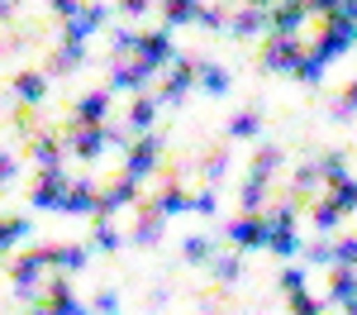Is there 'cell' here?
Masks as SVG:
<instances>
[{
  "label": "cell",
  "instance_id": "6da1fadb",
  "mask_svg": "<svg viewBox=\"0 0 357 315\" xmlns=\"http://www.w3.org/2000/svg\"><path fill=\"white\" fill-rule=\"evenodd\" d=\"M272 215V239H267V254H276L281 263H291V258L305 254L301 234H296V225H301V215H296V196L286 200V205H276V210H267Z\"/></svg>",
  "mask_w": 357,
  "mask_h": 315
},
{
  "label": "cell",
  "instance_id": "7a4b0ae2",
  "mask_svg": "<svg viewBox=\"0 0 357 315\" xmlns=\"http://www.w3.org/2000/svg\"><path fill=\"white\" fill-rule=\"evenodd\" d=\"M353 48H357V20L333 15V20H324V29H319V38H314V48H310V53L319 57V62H333V57L353 53Z\"/></svg>",
  "mask_w": 357,
  "mask_h": 315
},
{
  "label": "cell",
  "instance_id": "3957f363",
  "mask_svg": "<svg viewBox=\"0 0 357 315\" xmlns=\"http://www.w3.org/2000/svg\"><path fill=\"white\" fill-rule=\"evenodd\" d=\"M224 239H229L234 249H243V254L267 249V239H272V215H267V210H243L238 220H229Z\"/></svg>",
  "mask_w": 357,
  "mask_h": 315
},
{
  "label": "cell",
  "instance_id": "277c9868",
  "mask_svg": "<svg viewBox=\"0 0 357 315\" xmlns=\"http://www.w3.org/2000/svg\"><path fill=\"white\" fill-rule=\"evenodd\" d=\"M72 182H77V177H67L62 168H38L33 186H29V205H33V210H57V215H62V200H67V191H72Z\"/></svg>",
  "mask_w": 357,
  "mask_h": 315
},
{
  "label": "cell",
  "instance_id": "5b68a950",
  "mask_svg": "<svg viewBox=\"0 0 357 315\" xmlns=\"http://www.w3.org/2000/svg\"><path fill=\"white\" fill-rule=\"evenodd\" d=\"M43 272H53V263H48V249H29L10 263V286H15V296H24L33 301V291L43 282Z\"/></svg>",
  "mask_w": 357,
  "mask_h": 315
},
{
  "label": "cell",
  "instance_id": "8992f818",
  "mask_svg": "<svg viewBox=\"0 0 357 315\" xmlns=\"http://www.w3.org/2000/svg\"><path fill=\"white\" fill-rule=\"evenodd\" d=\"M305 53H310V48L301 43V34H272V38L262 43V67H267V72H291V77H296V67L305 62Z\"/></svg>",
  "mask_w": 357,
  "mask_h": 315
},
{
  "label": "cell",
  "instance_id": "52a82bcc",
  "mask_svg": "<svg viewBox=\"0 0 357 315\" xmlns=\"http://www.w3.org/2000/svg\"><path fill=\"white\" fill-rule=\"evenodd\" d=\"M191 86H200V57L181 53L172 62V72L162 77V91H158V101L162 105H181L186 96H191Z\"/></svg>",
  "mask_w": 357,
  "mask_h": 315
},
{
  "label": "cell",
  "instance_id": "ba28073f",
  "mask_svg": "<svg viewBox=\"0 0 357 315\" xmlns=\"http://www.w3.org/2000/svg\"><path fill=\"white\" fill-rule=\"evenodd\" d=\"M158 77V67H148L143 57H110V91H129V96H143Z\"/></svg>",
  "mask_w": 357,
  "mask_h": 315
},
{
  "label": "cell",
  "instance_id": "9c48e42d",
  "mask_svg": "<svg viewBox=\"0 0 357 315\" xmlns=\"http://www.w3.org/2000/svg\"><path fill=\"white\" fill-rule=\"evenodd\" d=\"M158 158H162V134H158V129H148V134H134V143L124 148V172L143 182L148 172L158 168Z\"/></svg>",
  "mask_w": 357,
  "mask_h": 315
},
{
  "label": "cell",
  "instance_id": "30bf717a",
  "mask_svg": "<svg viewBox=\"0 0 357 315\" xmlns=\"http://www.w3.org/2000/svg\"><path fill=\"white\" fill-rule=\"evenodd\" d=\"M114 10H119V5H105V0H86L82 15H77L72 24H62V38H82V43H86V38H96V34H100V29L114 20Z\"/></svg>",
  "mask_w": 357,
  "mask_h": 315
},
{
  "label": "cell",
  "instance_id": "8fae6325",
  "mask_svg": "<svg viewBox=\"0 0 357 315\" xmlns=\"http://www.w3.org/2000/svg\"><path fill=\"white\" fill-rule=\"evenodd\" d=\"M138 57H143V62H148V67H158V72H162L167 62H176V43H172V29H153V34H143V43H138Z\"/></svg>",
  "mask_w": 357,
  "mask_h": 315
},
{
  "label": "cell",
  "instance_id": "7c38bea8",
  "mask_svg": "<svg viewBox=\"0 0 357 315\" xmlns=\"http://www.w3.org/2000/svg\"><path fill=\"white\" fill-rule=\"evenodd\" d=\"M138 186H143L138 177L119 172V182H110V186L100 191V210H96V220H100V215H119L124 205H134V200H138Z\"/></svg>",
  "mask_w": 357,
  "mask_h": 315
},
{
  "label": "cell",
  "instance_id": "4fadbf2b",
  "mask_svg": "<svg viewBox=\"0 0 357 315\" xmlns=\"http://www.w3.org/2000/svg\"><path fill=\"white\" fill-rule=\"evenodd\" d=\"M148 205H153V210H162L167 220H176V215H191V210H195V196L181 186V182H176V177H172V182H167V186L148 200Z\"/></svg>",
  "mask_w": 357,
  "mask_h": 315
},
{
  "label": "cell",
  "instance_id": "5bb4252c",
  "mask_svg": "<svg viewBox=\"0 0 357 315\" xmlns=\"http://www.w3.org/2000/svg\"><path fill=\"white\" fill-rule=\"evenodd\" d=\"M110 86H100V91H86L82 101H77V110H72V124H105L110 119Z\"/></svg>",
  "mask_w": 357,
  "mask_h": 315
},
{
  "label": "cell",
  "instance_id": "9a60e30c",
  "mask_svg": "<svg viewBox=\"0 0 357 315\" xmlns=\"http://www.w3.org/2000/svg\"><path fill=\"white\" fill-rule=\"evenodd\" d=\"M96 210H100L96 182H91V177H77L72 191H67V200H62V215H91V220H96Z\"/></svg>",
  "mask_w": 357,
  "mask_h": 315
},
{
  "label": "cell",
  "instance_id": "2e32d148",
  "mask_svg": "<svg viewBox=\"0 0 357 315\" xmlns=\"http://www.w3.org/2000/svg\"><path fill=\"white\" fill-rule=\"evenodd\" d=\"M86 67V43L82 38H62V48L48 57V77H72Z\"/></svg>",
  "mask_w": 357,
  "mask_h": 315
},
{
  "label": "cell",
  "instance_id": "e0dca14e",
  "mask_svg": "<svg viewBox=\"0 0 357 315\" xmlns=\"http://www.w3.org/2000/svg\"><path fill=\"white\" fill-rule=\"evenodd\" d=\"M305 15H314L310 0H276L272 5V34H301Z\"/></svg>",
  "mask_w": 357,
  "mask_h": 315
},
{
  "label": "cell",
  "instance_id": "ac0fdd59",
  "mask_svg": "<svg viewBox=\"0 0 357 315\" xmlns=\"http://www.w3.org/2000/svg\"><path fill=\"white\" fill-rule=\"evenodd\" d=\"M162 225H167V215H162V210L143 205V215H134V229H129V244H138V249H153V244L162 239Z\"/></svg>",
  "mask_w": 357,
  "mask_h": 315
},
{
  "label": "cell",
  "instance_id": "d6986e66",
  "mask_svg": "<svg viewBox=\"0 0 357 315\" xmlns=\"http://www.w3.org/2000/svg\"><path fill=\"white\" fill-rule=\"evenodd\" d=\"M262 29H272V10H267V5H243V10L229 20V34H234V38H252V34H262Z\"/></svg>",
  "mask_w": 357,
  "mask_h": 315
},
{
  "label": "cell",
  "instance_id": "ffe728a7",
  "mask_svg": "<svg viewBox=\"0 0 357 315\" xmlns=\"http://www.w3.org/2000/svg\"><path fill=\"white\" fill-rule=\"evenodd\" d=\"M158 110H162L158 96H134V101H129V115H124V129H129V134H148L153 119H158Z\"/></svg>",
  "mask_w": 357,
  "mask_h": 315
},
{
  "label": "cell",
  "instance_id": "44dd1931",
  "mask_svg": "<svg viewBox=\"0 0 357 315\" xmlns=\"http://www.w3.org/2000/svg\"><path fill=\"white\" fill-rule=\"evenodd\" d=\"M48 72H15V82H10V91L20 96V105H43V96H48Z\"/></svg>",
  "mask_w": 357,
  "mask_h": 315
},
{
  "label": "cell",
  "instance_id": "7402d4cb",
  "mask_svg": "<svg viewBox=\"0 0 357 315\" xmlns=\"http://www.w3.org/2000/svg\"><path fill=\"white\" fill-rule=\"evenodd\" d=\"M62 153H72V143L53 139V134H38V139L29 143V158H33L38 168H62Z\"/></svg>",
  "mask_w": 357,
  "mask_h": 315
},
{
  "label": "cell",
  "instance_id": "603a6c76",
  "mask_svg": "<svg viewBox=\"0 0 357 315\" xmlns=\"http://www.w3.org/2000/svg\"><path fill=\"white\" fill-rule=\"evenodd\" d=\"M48 263H53V272H82L86 268V249L82 244H48Z\"/></svg>",
  "mask_w": 357,
  "mask_h": 315
},
{
  "label": "cell",
  "instance_id": "cb8c5ba5",
  "mask_svg": "<svg viewBox=\"0 0 357 315\" xmlns=\"http://www.w3.org/2000/svg\"><path fill=\"white\" fill-rule=\"evenodd\" d=\"M324 296H329L333 306H348L357 296V268H329V291Z\"/></svg>",
  "mask_w": 357,
  "mask_h": 315
},
{
  "label": "cell",
  "instance_id": "d4e9b609",
  "mask_svg": "<svg viewBox=\"0 0 357 315\" xmlns=\"http://www.w3.org/2000/svg\"><path fill=\"white\" fill-rule=\"evenodd\" d=\"M162 5V20H167V29H181V24H200V0H158Z\"/></svg>",
  "mask_w": 357,
  "mask_h": 315
},
{
  "label": "cell",
  "instance_id": "484cf974",
  "mask_svg": "<svg viewBox=\"0 0 357 315\" xmlns=\"http://www.w3.org/2000/svg\"><path fill=\"white\" fill-rule=\"evenodd\" d=\"M267 186H272V177L252 168V172H248V182L238 186V205H243V210H262V205H267Z\"/></svg>",
  "mask_w": 357,
  "mask_h": 315
},
{
  "label": "cell",
  "instance_id": "4316f807",
  "mask_svg": "<svg viewBox=\"0 0 357 315\" xmlns=\"http://www.w3.org/2000/svg\"><path fill=\"white\" fill-rule=\"evenodd\" d=\"M210 277L220 286H234L243 277V249H234V254H215L210 258Z\"/></svg>",
  "mask_w": 357,
  "mask_h": 315
},
{
  "label": "cell",
  "instance_id": "83f0119b",
  "mask_svg": "<svg viewBox=\"0 0 357 315\" xmlns=\"http://www.w3.org/2000/svg\"><path fill=\"white\" fill-rule=\"evenodd\" d=\"M324 196H329L343 215H348V210H357V177H353V172H343L338 182H329V186H324Z\"/></svg>",
  "mask_w": 357,
  "mask_h": 315
},
{
  "label": "cell",
  "instance_id": "f1b7e54d",
  "mask_svg": "<svg viewBox=\"0 0 357 315\" xmlns=\"http://www.w3.org/2000/svg\"><path fill=\"white\" fill-rule=\"evenodd\" d=\"M91 249H100V254H119V249H124V234L110 225V215L96 220V229H91Z\"/></svg>",
  "mask_w": 357,
  "mask_h": 315
},
{
  "label": "cell",
  "instance_id": "f546056e",
  "mask_svg": "<svg viewBox=\"0 0 357 315\" xmlns=\"http://www.w3.org/2000/svg\"><path fill=\"white\" fill-rule=\"evenodd\" d=\"M338 220H343V210H338L329 196H319L314 205H310V225L319 229V234H333V229H338Z\"/></svg>",
  "mask_w": 357,
  "mask_h": 315
},
{
  "label": "cell",
  "instance_id": "4dcf8cb0",
  "mask_svg": "<svg viewBox=\"0 0 357 315\" xmlns=\"http://www.w3.org/2000/svg\"><path fill=\"white\" fill-rule=\"evenodd\" d=\"M200 91L205 96H229V72H224L220 62H205L200 57Z\"/></svg>",
  "mask_w": 357,
  "mask_h": 315
},
{
  "label": "cell",
  "instance_id": "1f68e13d",
  "mask_svg": "<svg viewBox=\"0 0 357 315\" xmlns=\"http://www.w3.org/2000/svg\"><path fill=\"white\" fill-rule=\"evenodd\" d=\"M324 301H329V296H314L310 286H301V291H291V296H286L291 315H324Z\"/></svg>",
  "mask_w": 357,
  "mask_h": 315
},
{
  "label": "cell",
  "instance_id": "d6a6232c",
  "mask_svg": "<svg viewBox=\"0 0 357 315\" xmlns=\"http://www.w3.org/2000/svg\"><path fill=\"white\" fill-rule=\"evenodd\" d=\"M224 134H229V139H257V134H262V119H257V110H238L229 119Z\"/></svg>",
  "mask_w": 357,
  "mask_h": 315
},
{
  "label": "cell",
  "instance_id": "836d02e7",
  "mask_svg": "<svg viewBox=\"0 0 357 315\" xmlns=\"http://www.w3.org/2000/svg\"><path fill=\"white\" fill-rule=\"evenodd\" d=\"M301 258L310 263V268H333V263H338V254H333V244H329V234H319L314 244H305Z\"/></svg>",
  "mask_w": 357,
  "mask_h": 315
},
{
  "label": "cell",
  "instance_id": "e575fe53",
  "mask_svg": "<svg viewBox=\"0 0 357 315\" xmlns=\"http://www.w3.org/2000/svg\"><path fill=\"white\" fill-rule=\"evenodd\" d=\"M138 43H143V29H114L110 34V57H138Z\"/></svg>",
  "mask_w": 357,
  "mask_h": 315
},
{
  "label": "cell",
  "instance_id": "d590c367",
  "mask_svg": "<svg viewBox=\"0 0 357 315\" xmlns=\"http://www.w3.org/2000/svg\"><path fill=\"white\" fill-rule=\"evenodd\" d=\"M29 239V220L24 215H5V229H0V249L5 254H15V244H24Z\"/></svg>",
  "mask_w": 357,
  "mask_h": 315
},
{
  "label": "cell",
  "instance_id": "8d00e7d4",
  "mask_svg": "<svg viewBox=\"0 0 357 315\" xmlns=\"http://www.w3.org/2000/svg\"><path fill=\"white\" fill-rule=\"evenodd\" d=\"M215 254H220V249H215V239H205V234H191V239L181 244V258H186V263H210Z\"/></svg>",
  "mask_w": 357,
  "mask_h": 315
},
{
  "label": "cell",
  "instance_id": "74e56055",
  "mask_svg": "<svg viewBox=\"0 0 357 315\" xmlns=\"http://www.w3.org/2000/svg\"><path fill=\"white\" fill-rule=\"evenodd\" d=\"M324 72H329V62H319L314 53H305V62L296 67V82H305V86H319V82H324Z\"/></svg>",
  "mask_w": 357,
  "mask_h": 315
},
{
  "label": "cell",
  "instance_id": "f35d334b",
  "mask_svg": "<svg viewBox=\"0 0 357 315\" xmlns=\"http://www.w3.org/2000/svg\"><path fill=\"white\" fill-rule=\"evenodd\" d=\"M252 168L272 177V172L281 168V148H276V143H262V148H257V158H252Z\"/></svg>",
  "mask_w": 357,
  "mask_h": 315
},
{
  "label": "cell",
  "instance_id": "ab89813d",
  "mask_svg": "<svg viewBox=\"0 0 357 315\" xmlns=\"http://www.w3.org/2000/svg\"><path fill=\"white\" fill-rule=\"evenodd\" d=\"M195 29H210V34L229 29V15H224V5H205V10H200V24H195Z\"/></svg>",
  "mask_w": 357,
  "mask_h": 315
},
{
  "label": "cell",
  "instance_id": "60d3db41",
  "mask_svg": "<svg viewBox=\"0 0 357 315\" xmlns=\"http://www.w3.org/2000/svg\"><path fill=\"white\" fill-rule=\"evenodd\" d=\"M333 254H338V263H333V268H357V234L338 239V244H333Z\"/></svg>",
  "mask_w": 357,
  "mask_h": 315
},
{
  "label": "cell",
  "instance_id": "b9f144b4",
  "mask_svg": "<svg viewBox=\"0 0 357 315\" xmlns=\"http://www.w3.org/2000/svg\"><path fill=\"white\" fill-rule=\"evenodd\" d=\"M48 10H53L62 24H72V20H77V15L86 10V0H48Z\"/></svg>",
  "mask_w": 357,
  "mask_h": 315
},
{
  "label": "cell",
  "instance_id": "7bdbcfd3",
  "mask_svg": "<svg viewBox=\"0 0 357 315\" xmlns=\"http://www.w3.org/2000/svg\"><path fill=\"white\" fill-rule=\"evenodd\" d=\"M191 215H205V220H210V215H220V196H215V186L195 191V210H191Z\"/></svg>",
  "mask_w": 357,
  "mask_h": 315
},
{
  "label": "cell",
  "instance_id": "ee69618b",
  "mask_svg": "<svg viewBox=\"0 0 357 315\" xmlns=\"http://www.w3.org/2000/svg\"><path fill=\"white\" fill-rule=\"evenodd\" d=\"M224 168H229V148H215V158L205 163V182L215 186V182H220V177H224Z\"/></svg>",
  "mask_w": 357,
  "mask_h": 315
},
{
  "label": "cell",
  "instance_id": "f6af8a7d",
  "mask_svg": "<svg viewBox=\"0 0 357 315\" xmlns=\"http://www.w3.org/2000/svg\"><path fill=\"white\" fill-rule=\"evenodd\" d=\"M0 182L10 186V182H20V158H15V148H5L0 153Z\"/></svg>",
  "mask_w": 357,
  "mask_h": 315
},
{
  "label": "cell",
  "instance_id": "bcb514c9",
  "mask_svg": "<svg viewBox=\"0 0 357 315\" xmlns=\"http://www.w3.org/2000/svg\"><path fill=\"white\" fill-rule=\"evenodd\" d=\"M301 286H305V272H301V268H291V263H286V268H281V291L291 296V291H301Z\"/></svg>",
  "mask_w": 357,
  "mask_h": 315
},
{
  "label": "cell",
  "instance_id": "7dc6e473",
  "mask_svg": "<svg viewBox=\"0 0 357 315\" xmlns=\"http://www.w3.org/2000/svg\"><path fill=\"white\" fill-rule=\"evenodd\" d=\"M91 311H96V315H119V291H100Z\"/></svg>",
  "mask_w": 357,
  "mask_h": 315
},
{
  "label": "cell",
  "instance_id": "c3c4849f",
  "mask_svg": "<svg viewBox=\"0 0 357 315\" xmlns=\"http://www.w3.org/2000/svg\"><path fill=\"white\" fill-rule=\"evenodd\" d=\"M310 10L319 20H333V15H343V0H310Z\"/></svg>",
  "mask_w": 357,
  "mask_h": 315
},
{
  "label": "cell",
  "instance_id": "681fc988",
  "mask_svg": "<svg viewBox=\"0 0 357 315\" xmlns=\"http://www.w3.org/2000/svg\"><path fill=\"white\" fill-rule=\"evenodd\" d=\"M158 0H119V15H129V20H138V15H148Z\"/></svg>",
  "mask_w": 357,
  "mask_h": 315
},
{
  "label": "cell",
  "instance_id": "f907efd6",
  "mask_svg": "<svg viewBox=\"0 0 357 315\" xmlns=\"http://www.w3.org/2000/svg\"><path fill=\"white\" fill-rule=\"evenodd\" d=\"M338 115H357V82H348V91H343V105H338Z\"/></svg>",
  "mask_w": 357,
  "mask_h": 315
},
{
  "label": "cell",
  "instance_id": "816d5d0a",
  "mask_svg": "<svg viewBox=\"0 0 357 315\" xmlns=\"http://www.w3.org/2000/svg\"><path fill=\"white\" fill-rule=\"evenodd\" d=\"M343 15H348V20H357V0H343Z\"/></svg>",
  "mask_w": 357,
  "mask_h": 315
},
{
  "label": "cell",
  "instance_id": "f5cc1de1",
  "mask_svg": "<svg viewBox=\"0 0 357 315\" xmlns=\"http://www.w3.org/2000/svg\"><path fill=\"white\" fill-rule=\"evenodd\" d=\"M343 311H348V315H357V296H353V301H348V306H343Z\"/></svg>",
  "mask_w": 357,
  "mask_h": 315
},
{
  "label": "cell",
  "instance_id": "db71d44e",
  "mask_svg": "<svg viewBox=\"0 0 357 315\" xmlns=\"http://www.w3.org/2000/svg\"><path fill=\"white\" fill-rule=\"evenodd\" d=\"M10 15H15V0H5V20H10Z\"/></svg>",
  "mask_w": 357,
  "mask_h": 315
},
{
  "label": "cell",
  "instance_id": "11a10c76",
  "mask_svg": "<svg viewBox=\"0 0 357 315\" xmlns=\"http://www.w3.org/2000/svg\"><path fill=\"white\" fill-rule=\"evenodd\" d=\"M243 5H276V0H243Z\"/></svg>",
  "mask_w": 357,
  "mask_h": 315
}]
</instances>
